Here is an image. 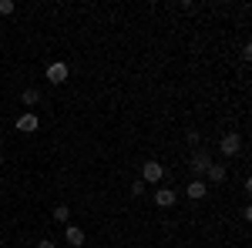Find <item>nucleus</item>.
<instances>
[{"label":"nucleus","mask_w":252,"mask_h":248,"mask_svg":"<svg viewBox=\"0 0 252 248\" xmlns=\"http://www.w3.org/2000/svg\"><path fill=\"white\" fill-rule=\"evenodd\" d=\"M161 178H165L161 161H145V165H141V181H145V185H158Z\"/></svg>","instance_id":"1"},{"label":"nucleus","mask_w":252,"mask_h":248,"mask_svg":"<svg viewBox=\"0 0 252 248\" xmlns=\"http://www.w3.org/2000/svg\"><path fill=\"white\" fill-rule=\"evenodd\" d=\"M219 148H222V154H225V158H235V154L242 151V134H235V131L222 134V141H219Z\"/></svg>","instance_id":"2"},{"label":"nucleus","mask_w":252,"mask_h":248,"mask_svg":"<svg viewBox=\"0 0 252 248\" xmlns=\"http://www.w3.org/2000/svg\"><path fill=\"white\" fill-rule=\"evenodd\" d=\"M71 77V67L64 64V60H54V64H47V81L51 84H64Z\"/></svg>","instance_id":"3"},{"label":"nucleus","mask_w":252,"mask_h":248,"mask_svg":"<svg viewBox=\"0 0 252 248\" xmlns=\"http://www.w3.org/2000/svg\"><path fill=\"white\" fill-rule=\"evenodd\" d=\"M209 165H212V158H209V151H202V148H198V151L192 154V161H189V168H192L195 178H202V174L209 171Z\"/></svg>","instance_id":"4"},{"label":"nucleus","mask_w":252,"mask_h":248,"mask_svg":"<svg viewBox=\"0 0 252 248\" xmlns=\"http://www.w3.org/2000/svg\"><path fill=\"white\" fill-rule=\"evenodd\" d=\"M40 128V121H37V114H31V111H27V114H20L17 117V131H24V134H31V131H37Z\"/></svg>","instance_id":"5"},{"label":"nucleus","mask_w":252,"mask_h":248,"mask_svg":"<svg viewBox=\"0 0 252 248\" xmlns=\"http://www.w3.org/2000/svg\"><path fill=\"white\" fill-rule=\"evenodd\" d=\"M64 242H67L71 248H81L84 245V231H81L78 225H67V228H64Z\"/></svg>","instance_id":"6"},{"label":"nucleus","mask_w":252,"mask_h":248,"mask_svg":"<svg viewBox=\"0 0 252 248\" xmlns=\"http://www.w3.org/2000/svg\"><path fill=\"white\" fill-rule=\"evenodd\" d=\"M175 198H178V194H175L172 188H158L155 191V205H158V208H172Z\"/></svg>","instance_id":"7"},{"label":"nucleus","mask_w":252,"mask_h":248,"mask_svg":"<svg viewBox=\"0 0 252 248\" xmlns=\"http://www.w3.org/2000/svg\"><path fill=\"white\" fill-rule=\"evenodd\" d=\"M205 174H209V181H212V185H222V181H225V174H229V171H225V165H215V161H212V165H209V171H205Z\"/></svg>","instance_id":"8"},{"label":"nucleus","mask_w":252,"mask_h":248,"mask_svg":"<svg viewBox=\"0 0 252 248\" xmlns=\"http://www.w3.org/2000/svg\"><path fill=\"white\" fill-rule=\"evenodd\" d=\"M51 218H54V221H61V225H71V208H67V205H58Z\"/></svg>","instance_id":"9"},{"label":"nucleus","mask_w":252,"mask_h":248,"mask_svg":"<svg viewBox=\"0 0 252 248\" xmlns=\"http://www.w3.org/2000/svg\"><path fill=\"white\" fill-rule=\"evenodd\" d=\"M205 191H209V188H205V181L195 178L192 185H189V198H205Z\"/></svg>","instance_id":"10"},{"label":"nucleus","mask_w":252,"mask_h":248,"mask_svg":"<svg viewBox=\"0 0 252 248\" xmlns=\"http://www.w3.org/2000/svg\"><path fill=\"white\" fill-rule=\"evenodd\" d=\"M20 101H24L27 108H34V104H37V101H40V91H37V87H27V91L20 94Z\"/></svg>","instance_id":"11"},{"label":"nucleus","mask_w":252,"mask_h":248,"mask_svg":"<svg viewBox=\"0 0 252 248\" xmlns=\"http://www.w3.org/2000/svg\"><path fill=\"white\" fill-rule=\"evenodd\" d=\"M14 10H17L14 0H0V14H14Z\"/></svg>","instance_id":"12"},{"label":"nucleus","mask_w":252,"mask_h":248,"mask_svg":"<svg viewBox=\"0 0 252 248\" xmlns=\"http://www.w3.org/2000/svg\"><path fill=\"white\" fill-rule=\"evenodd\" d=\"M145 188H148V185H145L141 178H138V181H131V194H145Z\"/></svg>","instance_id":"13"},{"label":"nucleus","mask_w":252,"mask_h":248,"mask_svg":"<svg viewBox=\"0 0 252 248\" xmlns=\"http://www.w3.org/2000/svg\"><path fill=\"white\" fill-rule=\"evenodd\" d=\"M37 248H58V245H54L51 238H40V242H37Z\"/></svg>","instance_id":"14"},{"label":"nucleus","mask_w":252,"mask_h":248,"mask_svg":"<svg viewBox=\"0 0 252 248\" xmlns=\"http://www.w3.org/2000/svg\"><path fill=\"white\" fill-rule=\"evenodd\" d=\"M0 165H3V154H0Z\"/></svg>","instance_id":"15"}]
</instances>
